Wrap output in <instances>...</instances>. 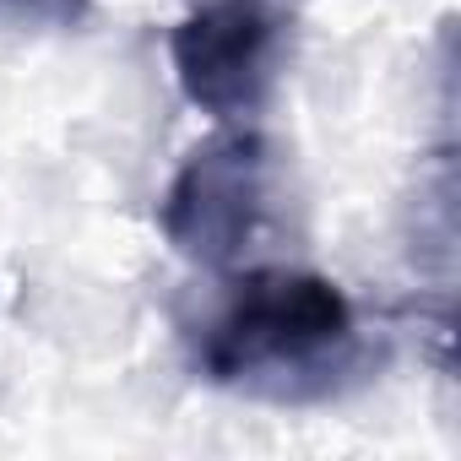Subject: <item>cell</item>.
Wrapping results in <instances>:
<instances>
[{"label": "cell", "mask_w": 461, "mask_h": 461, "mask_svg": "<svg viewBox=\"0 0 461 461\" xmlns=\"http://www.w3.org/2000/svg\"><path fill=\"white\" fill-rule=\"evenodd\" d=\"M195 364L212 385L245 396H331L342 375L358 369L353 299L321 272H250L206 321Z\"/></svg>", "instance_id": "cell-1"}, {"label": "cell", "mask_w": 461, "mask_h": 461, "mask_svg": "<svg viewBox=\"0 0 461 461\" xmlns=\"http://www.w3.org/2000/svg\"><path fill=\"white\" fill-rule=\"evenodd\" d=\"M294 44V6L288 0H201L168 33V66L190 109L250 125Z\"/></svg>", "instance_id": "cell-2"}, {"label": "cell", "mask_w": 461, "mask_h": 461, "mask_svg": "<svg viewBox=\"0 0 461 461\" xmlns=\"http://www.w3.org/2000/svg\"><path fill=\"white\" fill-rule=\"evenodd\" d=\"M272 141L256 125H228L201 141L163 190V240L195 267H240L272 212Z\"/></svg>", "instance_id": "cell-3"}, {"label": "cell", "mask_w": 461, "mask_h": 461, "mask_svg": "<svg viewBox=\"0 0 461 461\" xmlns=\"http://www.w3.org/2000/svg\"><path fill=\"white\" fill-rule=\"evenodd\" d=\"M93 12V0H0V33H71Z\"/></svg>", "instance_id": "cell-4"}]
</instances>
